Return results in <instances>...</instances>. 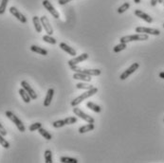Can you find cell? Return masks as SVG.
<instances>
[{"label": "cell", "mask_w": 164, "mask_h": 163, "mask_svg": "<svg viewBox=\"0 0 164 163\" xmlns=\"http://www.w3.org/2000/svg\"><path fill=\"white\" fill-rule=\"evenodd\" d=\"M98 92V88H96V87H93L88 91H85L84 93H83L82 95L78 96L77 98H75L72 102H71V106H77V105H79L82 102H84L85 99H88L89 97H91V96L95 95L96 93Z\"/></svg>", "instance_id": "1"}, {"label": "cell", "mask_w": 164, "mask_h": 163, "mask_svg": "<svg viewBox=\"0 0 164 163\" xmlns=\"http://www.w3.org/2000/svg\"><path fill=\"white\" fill-rule=\"evenodd\" d=\"M148 34L145 33H137V34H133V35H127V36H123L121 37L120 41L121 43L127 44L129 42H134V41H146L148 40Z\"/></svg>", "instance_id": "2"}, {"label": "cell", "mask_w": 164, "mask_h": 163, "mask_svg": "<svg viewBox=\"0 0 164 163\" xmlns=\"http://www.w3.org/2000/svg\"><path fill=\"white\" fill-rule=\"evenodd\" d=\"M5 115L9 120H12L13 123L15 124V126L17 127V129L19 131H20V132H25L26 131V127L24 125V123L22 122V120L19 119L16 115H14L12 111H6Z\"/></svg>", "instance_id": "3"}, {"label": "cell", "mask_w": 164, "mask_h": 163, "mask_svg": "<svg viewBox=\"0 0 164 163\" xmlns=\"http://www.w3.org/2000/svg\"><path fill=\"white\" fill-rule=\"evenodd\" d=\"M69 68L74 71V72H79V73H83V74H86V75H90V76H99L102 71L100 69H83L80 68V66L76 65H72L69 66Z\"/></svg>", "instance_id": "4"}, {"label": "cell", "mask_w": 164, "mask_h": 163, "mask_svg": "<svg viewBox=\"0 0 164 163\" xmlns=\"http://www.w3.org/2000/svg\"><path fill=\"white\" fill-rule=\"evenodd\" d=\"M73 113L76 115L77 117H79L80 119L85 120L88 123H94V122H95V120H94L91 116H89V115H88V114H85L84 112H83V111H82L80 108H78V107L74 106V108H73Z\"/></svg>", "instance_id": "5"}, {"label": "cell", "mask_w": 164, "mask_h": 163, "mask_svg": "<svg viewBox=\"0 0 164 163\" xmlns=\"http://www.w3.org/2000/svg\"><path fill=\"white\" fill-rule=\"evenodd\" d=\"M139 68H140V64H139V63H134V64H132L126 70H124V71H123L122 74H121L120 79H121V80H125V79H127V78L129 77V76H130L131 74H133V73H134L135 71H136Z\"/></svg>", "instance_id": "6"}, {"label": "cell", "mask_w": 164, "mask_h": 163, "mask_svg": "<svg viewBox=\"0 0 164 163\" xmlns=\"http://www.w3.org/2000/svg\"><path fill=\"white\" fill-rule=\"evenodd\" d=\"M136 32L138 33H145L151 35H159L160 31L157 28H144V27H138L136 28Z\"/></svg>", "instance_id": "7"}, {"label": "cell", "mask_w": 164, "mask_h": 163, "mask_svg": "<svg viewBox=\"0 0 164 163\" xmlns=\"http://www.w3.org/2000/svg\"><path fill=\"white\" fill-rule=\"evenodd\" d=\"M88 57H89V55H88V53H82L81 55L76 56V57H74L73 59L69 60V62H67V65H69V66L76 65H78V64H80V63L84 62V60L88 59Z\"/></svg>", "instance_id": "8"}, {"label": "cell", "mask_w": 164, "mask_h": 163, "mask_svg": "<svg viewBox=\"0 0 164 163\" xmlns=\"http://www.w3.org/2000/svg\"><path fill=\"white\" fill-rule=\"evenodd\" d=\"M43 6L45 7V9H47V12H49L54 18H59L60 17V15H59V13H58L56 9H55V8L52 6V4L49 1V0H44L43 1Z\"/></svg>", "instance_id": "9"}, {"label": "cell", "mask_w": 164, "mask_h": 163, "mask_svg": "<svg viewBox=\"0 0 164 163\" xmlns=\"http://www.w3.org/2000/svg\"><path fill=\"white\" fill-rule=\"evenodd\" d=\"M40 20H41L42 26H43V28H45L46 32L49 34V35H52V34H53V28H52V27H51L50 21H49V19H47V17L45 16V15H43V16L40 18Z\"/></svg>", "instance_id": "10"}, {"label": "cell", "mask_w": 164, "mask_h": 163, "mask_svg": "<svg viewBox=\"0 0 164 163\" xmlns=\"http://www.w3.org/2000/svg\"><path fill=\"white\" fill-rule=\"evenodd\" d=\"M9 13H11L17 19V20H19L21 23H23V24L27 23V18L25 17V15L22 14L20 12H19L15 7H11V8H9Z\"/></svg>", "instance_id": "11"}, {"label": "cell", "mask_w": 164, "mask_h": 163, "mask_svg": "<svg viewBox=\"0 0 164 163\" xmlns=\"http://www.w3.org/2000/svg\"><path fill=\"white\" fill-rule=\"evenodd\" d=\"M21 86L28 93V95L31 96L32 100H36V99H37V94L35 93V91L32 89V87L30 85V83H28V82L22 81V82H21Z\"/></svg>", "instance_id": "12"}, {"label": "cell", "mask_w": 164, "mask_h": 163, "mask_svg": "<svg viewBox=\"0 0 164 163\" xmlns=\"http://www.w3.org/2000/svg\"><path fill=\"white\" fill-rule=\"evenodd\" d=\"M134 13H135V15H136V16L140 17V19H142V20H144V21L149 23V24H151L153 22V18L149 14H147L145 13H143L142 11H140V9H136Z\"/></svg>", "instance_id": "13"}, {"label": "cell", "mask_w": 164, "mask_h": 163, "mask_svg": "<svg viewBox=\"0 0 164 163\" xmlns=\"http://www.w3.org/2000/svg\"><path fill=\"white\" fill-rule=\"evenodd\" d=\"M53 95H54V89L53 88H50L49 90H47L45 101H44V106H46V107L50 106V103H51V101H52V98H53Z\"/></svg>", "instance_id": "14"}, {"label": "cell", "mask_w": 164, "mask_h": 163, "mask_svg": "<svg viewBox=\"0 0 164 163\" xmlns=\"http://www.w3.org/2000/svg\"><path fill=\"white\" fill-rule=\"evenodd\" d=\"M73 79L74 80H81L84 82H90L91 81V76L90 75H86V74H83V73H79V72H75L73 75Z\"/></svg>", "instance_id": "15"}, {"label": "cell", "mask_w": 164, "mask_h": 163, "mask_svg": "<svg viewBox=\"0 0 164 163\" xmlns=\"http://www.w3.org/2000/svg\"><path fill=\"white\" fill-rule=\"evenodd\" d=\"M32 22H33V25H34V28H35V31L38 33L41 32L42 31V28H43V26H42L40 18L38 17V16H33L32 17Z\"/></svg>", "instance_id": "16"}, {"label": "cell", "mask_w": 164, "mask_h": 163, "mask_svg": "<svg viewBox=\"0 0 164 163\" xmlns=\"http://www.w3.org/2000/svg\"><path fill=\"white\" fill-rule=\"evenodd\" d=\"M60 47H61V49H62L64 51L67 52V53H69V55H71V56H75V55H76V50L73 49V47L69 46V45H66L65 43H61V44H60Z\"/></svg>", "instance_id": "17"}, {"label": "cell", "mask_w": 164, "mask_h": 163, "mask_svg": "<svg viewBox=\"0 0 164 163\" xmlns=\"http://www.w3.org/2000/svg\"><path fill=\"white\" fill-rule=\"evenodd\" d=\"M19 94H20V96H21V98H22V100L26 102V103H28L31 101H32V98H31V96L28 95V93L22 87V88H20L19 89Z\"/></svg>", "instance_id": "18"}, {"label": "cell", "mask_w": 164, "mask_h": 163, "mask_svg": "<svg viewBox=\"0 0 164 163\" xmlns=\"http://www.w3.org/2000/svg\"><path fill=\"white\" fill-rule=\"evenodd\" d=\"M31 50L32 52H35V53H39L41 55H47V50H46L45 49H43V47H40V46H34L32 45L31 46Z\"/></svg>", "instance_id": "19"}, {"label": "cell", "mask_w": 164, "mask_h": 163, "mask_svg": "<svg viewBox=\"0 0 164 163\" xmlns=\"http://www.w3.org/2000/svg\"><path fill=\"white\" fill-rule=\"evenodd\" d=\"M94 123H88L85 124V125L82 126L79 128V133L80 134H84V133H86V132H89V131H92L94 129Z\"/></svg>", "instance_id": "20"}, {"label": "cell", "mask_w": 164, "mask_h": 163, "mask_svg": "<svg viewBox=\"0 0 164 163\" xmlns=\"http://www.w3.org/2000/svg\"><path fill=\"white\" fill-rule=\"evenodd\" d=\"M86 106H88V108H89L90 110L96 112V113H100L102 111V108L101 106H99L98 104H96L92 102H88V103H86Z\"/></svg>", "instance_id": "21"}, {"label": "cell", "mask_w": 164, "mask_h": 163, "mask_svg": "<svg viewBox=\"0 0 164 163\" xmlns=\"http://www.w3.org/2000/svg\"><path fill=\"white\" fill-rule=\"evenodd\" d=\"M38 132H39L40 135H41L43 138H45L47 140H50V139H52V136H51L49 132H47L46 129H44L43 127H41V128L38 129Z\"/></svg>", "instance_id": "22"}, {"label": "cell", "mask_w": 164, "mask_h": 163, "mask_svg": "<svg viewBox=\"0 0 164 163\" xmlns=\"http://www.w3.org/2000/svg\"><path fill=\"white\" fill-rule=\"evenodd\" d=\"M126 46H127V45L125 44V43H120L119 45H117V46H115L114 47H113V51L115 52V53H118V52H120V51H121V50H125L126 49Z\"/></svg>", "instance_id": "23"}, {"label": "cell", "mask_w": 164, "mask_h": 163, "mask_svg": "<svg viewBox=\"0 0 164 163\" xmlns=\"http://www.w3.org/2000/svg\"><path fill=\"white\" fill-rule=\"evenodd\" d=\"M43 40H44L46 43H49V44H51V45H55V44L57 43V41H56L55 38H53L51 35H49V34L44 35V36H43Z\"/></svg>", "instance_id": "24"}, {"label": "cell", "mask_w": 164, "mask_h": 163, "mask_svg": "<svg viewBox=\"0 0 164 163\" xmlns=\"http://www.w3.org/2000/svg\"><path fill=\"white\" fill-rule=\"evenodd\" d=\"M76 87L78 88V89H88V90H89V89L93 88L94 86L91 85V84H88V83H77V84H76Z\"/></svg>", "instance_id": "25"}, {"label": "cell", "mask_w": 164, "mask_h": 163, "mask_svg": "<svg viewBox=\"0 0 164 163\" xmlns=\"http://www.w3.org/2000/svg\"><path fill=\"white\" fill-rule=\"evenodd\" d=\"M8 2H9V0H1V2H0V15L5 13Z\"/></svg>", "instance_id": "26"}, {"label": "cell", "mask_w": 164, "mask_h": 163, "mask_svg": "<svg viewBox=\"0 0 164 163\" xmlns=\"http://www.w3.org/2000/svg\"><path fill=\"white\" fill-rule=\"evenodd\" d=\"M129 8H130V4H129L128 2H125V3H123L121 7L118 8V13H123L124 12H126Z\"/></svg>", "instance_id": "27"}, {"label": "cell", "mask_w": 164, "mask_h": 163, "mask_svg": "<svg viewBox=\"0 0 164 163\" xmlns=\"http://www.w3.org/2000/svg\"><path fill=\"white\" fill-rule=\"evenodd\" d=\"M45 160L47 163H52V153L50 150H47L45 152Z\"/></svg>", "instance_id": "28"}, {"label": "cell", "mask_w": 164, "mask_h": 163, "mask_svg": "<svg viewBox=\"0 0 164 163\" xmlns=\"http://www.w3.org/2000/svg\"><path fill=\"white\" fill-rule=\"evenodd\" d=\"M42 127V123L41 122H35V123H32V125H30L28 127V130L31 132H33V131H38V129Z\"/></svg>", "instance_id": "29"}, {"label": "cell", "mask_w": 164, "mask_h": 163, "mask_svg": "<svg viewBox=\"0 0 164 163\" xmlns=\"http://www.w3.org/2000/svg\"><path fill=\"white\" fill-rule=\"evenodd\" d=\"M0 144H1V146L4 147L5 149L9 148V143L4 139V136L2 135V134H0Z\"/></svg>", "instance_id": "30"}, {"label": "cell", "mask_w": 164, "mask_h": 163, "mask_svg": "<svg viewBox=\"0 0 164 163\" xmlns=\"http://www.w3.org/2000/svg\"><path fill=\"white\" fill-rule=\"evenodd\" d=\"M65 125H66L65 122V120H56L52 123V126L54 128H61Z\"/></svg>", "instance_id": "31"}, {"label": "cell", "mask_w": 164, "mask_h": 163, "mask_svg": "<svg viewBox=\"0 0 164 163\" xmlns=\"http://www.w3.org/2000/svg\"><path fill=\"white\" fill-rule=\"evenodd\" d=\"M61 161L64 163H77L78 160L73 157H61Z\"/></svg>", "instance_id": "32"}, {"label": "cell", "mask_w": 164, "mask_h": 163, "mask_svg": "<svg viewBox=\"0 0 164 163\" xmlns=\"http://www.w3.org/2000/svg\"><path fill=\"white\" fill-rule=\"evenodd\" d=\"M77 118L76 117H67L66 119H65V124H73L75 122H77Z\"/></svg>", "instance_id": "33"}, {"label": "cell", "mask_w": 164, "mask_h": 163, "mask_svg": "<svg viewBox=\"0 0 164 163\" xmlns=\"http://www.w3.org/2000/svg\"><path fill=\"white\" fill-rule=\"evenodd\" d=\"M0 134H2V135L5 137L6 135H7V131H6V129H5V127L2 125L1 123H0Z\"/></svg>", "instance_id": "34"}, {"label": "cell", "mask_w": 164, "mask_h": 163, "mask_svg": "<svg viewBox=\"0 0 164 163\" xmlns=\"http://www.w3.org/2000/svg\"><path fill=\"white\" fill-rule=\"evenodd\" d=\"M70 1L71 0H58V4L59 5H65Z\"/></svg>", "instance_id": "35"}, {"label": "cell", "mask_w": 164, "mask_h": 163, "mask_svg": "<svg viewBox=\"0 0 164 163\" xmlns=\"http://www.w3.org/2000/svg\"><path fill=\"white\" fill-rule=\"evenodd\" d=\"M158 3V0H151V6L152 7H155Z\"/></svg>", "instance_id": "36"}, {"label": "cell", "mask_w": 164, "mask_h": 163, "mask_svg": "<svg viewBox=\"0 0 164 163\" xmlns=\"http://www.w3.org/2000/svg\"><path fill=\"white\" fill-rule=\"evenodd\" d=\"M159 78L164 79V72H160V73H159Z\"/></svg>", "instance_id": "37"}, {"label": "cell", "mask_w": 164, "mask_h": 163, "mask_svg": "<svg viewBox=\"0 0 164 163\" xmlns=\"http://www.w3.org/2000/svg\"><path fill=\"white\" fill-rule=\"evenodd\" d=\"M134 2L136 4H140V0H134Z\"/></svg>", "instance_id": "38"}, {"label": "cell", "mask_w": 164, "mask_h": 163, "mask_svg": "<svg viewBox=\"0 0 164 163\" xmlns=\"http://www.w3.org/2000/svg\"><path fill=\"white\" fill-rule=\"evenodd\" d=\"M163 2H164V0H158V3H160V4L163 3Z\"/></svg>", "instance_id": "39"}, {"label": "cell", "mask_w": 164, "mask_h": 163, "mask_svg": "<svg viewBox=\"0 0 164 163\" xmlns=\"http://www.w3.org/2000/svg\"><path fill=\"white\" fill-rule=\"evenodd\" d=\"M163 6H164V2H163Z\"/></svg>", "instance_id": "40"}, {"label": "cell", "mask_w": 164, "mask_h": 163, "mask_svg": "<svg viewBox=\"0 0 164 163\" xmlns=\"http://www.w3.org/2000/svg\"><path fill=\"white\" fill-rule=\"evenodd\" d=\"M163 28H164V24H163Z\"/></svg>", "instance_id": "41"}, {"label": "cell", "mask_w": 164, "mask_h": 163, "mask_svg": "<svg viewBox=\"0 0 164 163\" xmlns=\"http://www.w3.org/2000/svg\"><path fill=\"white\" fill-rule=\"evenodd\" d=\"M0 2H1V0H0Z\"/></svg>", "instance_id": "42"}, {"label": "cell", "mask_w": 164, "mask_h": 163, "mask_svg": "<svg viewBox=\"0 0 164 163\" xmlns=\"http://www.w3.org/2000/svg\"><path fill=\"white\" fill-rule=\"evenodd\" d=\"M163 122H164V120H163Z\"/></svg>", "instance_id": "43"}]
</instances>
